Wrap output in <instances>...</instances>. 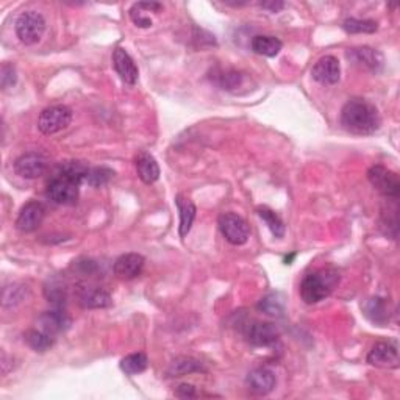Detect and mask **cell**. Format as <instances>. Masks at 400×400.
<instances>
[{
  "label": "cell",
  "mask_w": 400,
  "mask_h": 400,
  "mask_svg": "<svg viewBox=\"0 0 400 400\" xmlns=\"http://www.w3.org/2000/svg\"><path fill=\"white\" fill-rule=\"evenodd\" d=\"M313 79L321 85H336L341 79V64L333 55L319 58L312 69Z\"/></svg>",
  "instance_id": "cell-12"
},
{
  "label": "cell",
  "mask_w": 400,
  "mask_h": 400,
  "mask_svg": "<svg viewBox=\"0 0 400 400\" xmlns=\"http://www.w3.org/2000/svg\"><path fill=\"white\" fill-rule=\"evenodd\" d=\"M113 66H115L120 80L127 83V85L133 86L138 81V67L125 49L118 47L113 52Z\"/></svg>",
  "instance_id": "cell-16"
},
{
  "label": "cell",
  "mask_w": 400,
  "mask_h": 400,
  "mask_svg": "<svg viewBox=\"0 0 400 400\" xmlns=\"http://www.w3.org/2000/svg\"><path fill=\"white\" fill-rule=\"evenodd\" d=\"M135 168H137L138 177L142 183L152 185L160 178V166H158L154 155L144 152V150L135 156Z\"/></svg>",
  "instance_id": "cell-19"
},
{
  "label": "cell",
  "mask_w": 400,
  "mask_h": 400,
  "mask_svg": "<svg viewBox=\"0 0 400 400\" xmlns=\"http://www.w3.org/2000/svg\"><path fill=\"white\" fill-rule=\"evenodd\" d=\"M16 81H18L16 67H14L11 63H4L2 67H0V86H2L4 91H6V89H10L16 85Z\"/></svg>",
  "instance_id": "cell-35"
},
{
  "label": "cell",
  "mask_w": 400,
  "mask_h": 400,
  "mask_svg": "<svg viewBox=\"0 0 400 400\" xmlns=\"http://www.w3.org/2000/svg\"><path fill=\"white\" fill-rule=\"evenodd\" d=\"M256 308H258L260 312H263L264 314L273 316V318H280V316L285 312V302H283L280 294L270 292L258 302Z\"/></svg>",
  "instance_id": "cell-29"
},
{
  "label": "cell",
  "mask_w": 400,
  "mask_h": 400,
  "mask_svg": "<svg viewBox=\"0 0 400 400\" xmlns=\"http://www.w3.org/2000/svg\"><path fill=\"white\" fill-rule=\"evenodd\" d=\"M251 46H252V50L255 52L256 55L273 58V57H277L278 54H280V50L283 47V42L275 36L256 35V36H253Z\"/></svg>",
  "instance_id": "cell-23"
},
{
  "label": "cell",
  "mask_w": 400,
  "mask_h": 400,
  "mask_svg": "<svg viewBox=\"0 0 400 400\" xmlns=\"http://www.w3.org/2000/svg\"><path fill=\"white\" fill-rule=\"evenodd\" d=\"M341 125L349 133L365 137V135L379 132L382 118L379 110L371 102L365 99H352L341 110Z\"/></svg>",
  "instance_id": "cell-1"
},
{
  "label": "cell",
  "mask_w": 400,
  "mask_h": 400,
  "mask_svg": "<svg viewBox=\"0 0 400 400\" xmlns=\"http://www.w3.org/2000/svg\"><path fill=\"white\" fill-rule=\"evenodd\" d=\"M25 343L28 344L30 349H33L35 352H47L52 345L55 343V338L46 333V331L38 328V330H28L27 333L24 335Z\"/></svg>",
  "instance_id": "cell-27"
},
{
  "label": "cell",
  "mask_w": 400,
  "mask_h": 400,
  "mask_svg": "<svg viewBox=\"0 0 400 400\" xmlns=\"http://www.w3.org/2000/svg\"><path fill=\"white\" fill-rule=\"evenodd\" d=\"M176 396L180 397V399H193V397H198V391H195V388L193 387V384L183 383V384H180V387L177 388Z\"/></svg>",
  "instance_id": "cell-36"
},
{
  "label": "cell",
  "mask_w": 400,
  "mask_h": 400,
  "mask_svg": "<svg viewBox=\"0 0 400 400\" xmlns=\"http://www.w3.org/2000/svg\"><path fill=\"white\" fill-rule=\"evenodd\" d=\"M44 296L55 307H63L67 300V286L63 283L62 278H49L47 283L44 285Z\"/></svg>",
  "instance_id": "cell-26"
},
{
  "label": "cell",
  "mask_w": 400,
  "mask_h": 400,
  "mask_svg": "<svg viewBox=\"0 0 400 400\" xmlns=\"http://www.w3.org/2000/svg\"><path fill=\"white\" fill-rule=\"evenodd\" d=\"M163 8L161 4L158 2H139L135 4L130 8V19L133 21V24L141 28H149L152 25V19L146 16L144 13H158Z\"/></svg>",
  "instance_id": "cell-25"
},
{
  "label": "cell",
  "mask_w": 400,
  "mask_h": 400,
  "mask_svg": "<svg viewBox=\"0 0 400 400\" xmlns=\"http://www.w3.org/2000/svg\"><path fill=\"white\" fill-rule=\"evenodd\" d=\"M260 5H261V8L268 10L270 13H278L280 10L285 8V4L283 2H263Z\"/></svg>",
  "instance_id": "cell-37"
},
{
  "label": "cell",
  "mask_w": 400,
  "mask_h": 400,
  "mask_svg": "<svg viewBox=\"0 0 400 400\" xmlns=\"http://www.w3.org/2000/svg\"><path fill=\"white\" fill-rule=\"evenodd\" d=\"M113 177H115V171L107 168V166H96V168H89L85 183L93 188H102L108 185Z\"/></svg>",
  "instance_id": "cell-31"
},
{
  "label": "cell",
  "mask_w": 400,
  "mask_h": 400,
  "mask_svg": "<svg viewBox=\"0 0 400 400\" xmlns=\"http://www.w3.org/2000/svg\"><path fill=\"white\" fill-rule=\"evenodd\" d=\"M44 32H46V21L41 13L25 11L16 21V35L25 46H33V44L40 42Z\"/></svg>",
  "instance_id": "cell-3"
},
{
  "label": "cell",
  "mask_w": 400,
  "mask_h": 400,
  "mask_svg": "<svg viewBox=\"0 0 400 400\" xmlns=\"http://www.w3.org/2000/svg\"><path fill=\"white\" fill-rule=\"evenodd\" d=\"M146 258L139 253H124L115 261V275L120 280H133L138 275H141L142 269H144Z\"/></svg>",
  "instance_id": "cell-14"
},
{
  "label": "cell",
  "mask_w": 400,
  "mask_h": 400,
  "mask_svg": "<svg viewBox=\"0 0 400 400\" xmlns=\"http://www.w3.org/2000/svg\"><path fill=\"white\" fill-rule=\"evenodd\" d=\"M72 122V110L66 105H52L41 111L38 128L44 135H55L64 130Z\"/></svg>",
  "instance_id": "cell-4"
},
{
  "label": "cell",
  "mask_w": 400,
  "mask_h": 400,
  "mask_svg": "<svg viewBox=\"0 0 400 400\" xmlns=\"http://www.w3.org/2000/svg\"><path fill=\"white\" fill-rule=\"evenodd\" d=\"M247 387L251 389L253 394L256 396H266L269 392H273L277 379L274 372L268 367H258L253 369V371L247 375Z\"/></svg>",
  "instance_id": "cell-17"
},
{
  "label": "cell",
  "mask_w": 400,
  "mask_h": 400,
  "mask_svg": "<svg viewBox=\"0 0 400 400\" xmlns=\"http://www.w3.org/2000/svg\"><path fill=\"white\" fill-rule=\"evenodd\" d=\"M217 224L219 230L230 244L243 246L247 243L251 229H248V224L244 221V217H241L236 213H222L217 219Z\"/></svg>",
  "instance_id": "cell-6"
},
{
  "label": "cell",
  "mask_w": 400,
  "mask_h": 400,
  "mask_svg": "<svg viewBox=\"0 0 400 400\" xmlns=\"http://www.w3.org/2000/svg\"><path fill=\"white\" fill-rule=\"evenodd\" d=\"M25 297V290L22 285L11 283L4 288V307H14L21 304Z\"/></svg>",
  "instance_id": "cell-33"
},
{
  "label": "cell",
  "mask_w": 400,
  "mask_h": 400,
  "mask_svg": "<svg viewBox=\"0 0 400 400\" xmlns=\"http://www.w3.org/2000/svg\"><path fill=\"white\" fill-rule=\"evenodd\" d=\"M339 283V274L335 269L324 268L308 274L300 283V297L308 305L319 304L328 297Z\"/></svg>",
  "instance_id": "cell-2"
},
{
  "label": "cell",
  "mask_w": 400,
  "mask_h": 400,
  "mask_svg": "<svg viewBox=\"0 0 400 400\" xmlns=\"http://www.w3.org/2000/svg\"><path fill=\"white\" fill-rule=\"evenodd\" d=\"M243 79H244L243 74L230 69V71L221 72V75H219V79H217V83L222 89H227V91H235L236 88L243 85Z\"/></svg>",
  "instance_id": "cell-34"
},
{
  "label": "cell",
  "mask_w": 400,
  "mask_h": 400,
  "mask_svg": "<svg viewBox=\"0 0 400 400\" xmlns=\"http://www.w3.org/2000/svg\"><path fill=\"white\" fill-rule=\"evenodd\" d=\"M258 216L263 219L264 224L268 225L269 230L273 232V235L275 238H283L285 236V224L282 221V217L278 216L274 210H270L268 207H258Z\"/></svg>",
  "instance_id": "cell-30"
},
{
  "label": "cell",
  "mask_w": 400,
  "mask_h": 400,
  "mask_svg": "<svg viewBox=\"0 0 400 400\" xmlns=\"http://www.w3.org/2000/svg\"><path fill=\"white\" fill-rule=\"evenodd\" d=\"M79 304L86 309H101L113 305V299L107 291L93 286H83L77 292Z\"/></svg>",
  "instance_id": "cell-18"
},
{
  "label": "cell",
  "mask_w": 400,
  "mask_h": 400,
  "mask_svg": "<svg viewBox=\"0 0 400 400\" xmlns=\"http://www.w3.org/2000/svg\"><path fill=\"white\" fill-rule=\"evenodd\" d=\"M89 166L85 161L79 160H71V161H63L57 166V171L54 176L64 177L67 180H72L75 183H85V178L88 176Z\"/></svg>",
  "instance_id": "cell-21"
},
{
  "label": "cell",
  "mask_w": 400,
  "mask_h": 400,
  "mask_svg": "<svg viewBox=\"0 0 400 400\" xmlns=\"http://www.w3.org/2000/svg\"><path fill=\"white\" fill-rule=\"evenodd\" d=\"M367 180L383 198L399 199L400 195V180L396 172L389 171L382 164H375L367 171Z\"/></svg>",
  "instance_id": "cell-5"
},
{
  "label": "cell",
  "mask_w": 400,
  "mask_h": 400,
  "mask_svg": "<svg viewBox=\"0 0 400 400\" xmlns=\"http://www.w3.org/2000/svg\"><path fill=\"white\" fill-rule=\"evenodd\" d=\"M363 312L369 321H372L379 326H383L389 319V307L387 300L382 297H371L367 299L363 305Z\"/></svg>",
  "instance_id": "cell-24"
},
{
  "label": "cell",
  "mask_w": 400,
  "mask_h": 400,
  "mask_svg": "<svg viewBox=\"0 0 400 400\" xmlns=\"http://www.w3.org/2000/svg\"><path fill=\"white\" fill-rule=\"evenodd\" d=\"M13 168L19 177L35 180L46 173L49 168V160L47 156L42 155L41 152H27L16 158Z\"/></svg>",
  "instance_id": "cell-8"
},
{
  "label": "cell",
  "mask_w": 400,
  "mask_h": 400,
  "mask_svg": "<svg viewBox=\"0 0 400 400\" xmlns=\"http://www.w3.org/2000/svg\"><path fill=\"white\" fill-rule=\"evenodd\" d=\"M367 363L382 369L399 367V347L396 341H379L367 353Z\"/></svg>",
  "instance_id": "cell-10"
},
{
  "label": "cell",
  "mask_w": 400,
  "mask_h": 400,
  "mask_svg": "<svg viewBox=\"0 0 400 400\" xmlns=\"http://www.w3.org/2000/svg\"><path fill=\"white\" fill-rule=\"evenodd\" d=\"M347 58H349L352 63L363 66L372 72H380L384 64V57L382 52L367 46L349 49L347 50Z\"/></svg>",
  "instance_id": "cell-15"
},
{
  "label": "cell",
  "mask_w": 400,
  "mask_h": 400,
  "mask_svg": "<svg viewBox=\"0 0 400 400\" xmlns=\"http://www.w3.org/2000/svg\"><path fill=\"white\" fill-rule=\"evenodd\" d=\"M176 205L178 208L180 213V225H178V235L185 238L188 236V233L191 232L195 215H198V208H195L194 203L185 198L183 194H178L176 198Z\"/></svg>",
  "instance_id": "cell-20"
},
{
  "label": "cell",
  "mask_w": 400,
  "mask_h": 400,
  "mask_svg": "<svg viewBox=\"0 0 400 400\" xmlns=\"http://www.w3.org/2000/svg\"><path fill=\"white\" fill-rule=\"evenodd\" d=\"M46 194L57 205H75L80 195V185L64 177L54 176L47 185Z\"/></svg>",
  "instance_id": "cell-7"
},
{
  "label": "cell",
  "mask_w": 400,
  "mask_h": 400,
  "mask_svg": "<svg viewBox=\"0 0 400 400\" xmlns=\"http://www.w3.org/2000/svg\"><path fill=\"white\" fill-rule=\"evenodd\" d=\"M244 336L248 344L255 347H268L278 341V328L270 322L252 321L244 326Z\"/></svg>",
  "instance_id": "cell-9"
},
{
  "label": "cell",
  "mask_w": 400,
  "mask_h": 400,
  "mask_svg": "<svg viewBox=\"0 0 400 400\" xmlns=\"http://www.w3.org/2000/svg\"><path fill=\"white\" fill-rule=\"evenodd\" d=\"M71 318L67 314L63 307H57L55 309H50V312H44L40 319H38V328H41L46 331V333L55 336L58 333H63L67 328L71 327Z\"/></svg>",
  "instance_id": "cell-13"
},
{
  "label": "cell",
  "mask_w": 400,
  "mask_h": 400,
  "mask_svg": "<svg viewBox=\"0 0 400 400\" xmlns=\"http://www.w3.org/2000/svg\"><path fill=\"white\" fill-rule=\"evenodd\" d=\"M195 372H207V369L203 367L199 360L193 357H177L176 360H172V363L168 367V375L172 379Z\"/></svg>",
  "instance_id": "cell-22"
},
{
  "label": "cell",
  "mask_w": 400,
  "mask_h": 400,
  "mask_svg": "<svg viewBox=\"0 0 400 400\" xmlns=\"http://www.w3.org/2000/svg\"><path fill=\"white\" fill-rule=\"evenodd\" d=\"M119 366L127 375H138L147 369L149 358L144 352H135L120 360Z\"/></svg>",
  "instance_id": "cell-28"
},
{
  "label": "cell",
  "mask_w": 400,
  "mask_h": 400,
  "mask_svg": "<svg viewBox=\"0 0 400 400\" xmlns=\"http://www.w3.org/2000/svg\"><path fill=\"white\" fill-rule=\"evenodd\" d=\"M343 28L347 33H375L379 30V24L372 19H345Z\"/></svg>",
  "instance_id": "cell-32"
},
{
  "label": "cell",
  "mask_w": 400,
  "mask_h": 400,
  "mask_svg": "<svg viewBox=\"0 0 400 400\" xmlns=\"http://www.w3.org/2000/svg\"><path fill=\"white\" fill-rule=\"evenodd\" d=\"M44 217H46V208L41 202L30 200L21 208L16 219V229L22 233H32L40 229Z\"/></svg>",
  "instance_id": "cell-11"
}]
</instances>
